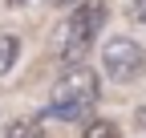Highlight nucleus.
I'll list each match as a JSON object with an SVG mask.
<instances>
[{
  "mask_svg": "<svg viewBox=\"0 0 146 138\" xmlns=\"http://www.w3.org/2000/svg\"><path fill=\"white\" fill-rule=\"evenodd\" d=\"M16 57H21V37L4 33V37H0V77H4V73H12Z\"/></svg>",
  "mask_w": 146,
  "mask_h": 138,
  "instance_id": "obj_4",
  "label": "nucleus"
},
{
  "mask_svg": "<svg viewBox=\"0 0 146 138\" xmlns=\"http://www.w3.org/2000/svg\"><path fill=\"white\" fill-rule=\"evenodd\" d=\"M102 73L118 85H130L146 73V49L130 37H110L102 45Z\"/></svg>",
  "mask_w": 146,
  "mask_h": 138,
  "instance_id": "obj_3",
  "label": "nucleus"
},
{
  "mask_svg": "<svg viewBox=\"0 0 146 138\" xmlns=\"http://www.w3.org/2000/svg\"><path fill=\"white\" fill-rule=\"evenodd\" d=\"M134 118H138V130H146V106H142V110H138Z\"/></svg>",
  "mask_w": 146,
  "mask_h": 138,
  "instance_id": "obj_8",
  "label": "nucleus"
},
{
  "mask_svg": "<svg viewBox=\"0 0 146 138\" xmlns=\"http://www.w3.org/2000/svg\"><path fill=\"white\" fill-rule=\"evenodd\" d=\"M4 138H45V134H41V126H36L33 118H25V122H12V130Z\"/></svg>",
  "mask_w": 146,
  "mask_h": 138,
  "instance_id": "obj_6",
  "label": "nucleus"
},
{
  "mask_svg": "<svg viewBox=\"0 0 146 138\" xmlns=\"http://www.w3.org/2000/svg\"><path fill=\"white\" fill-rule=\"evenodd\" d=\"M61 8H77V4H85V0H57Z\"/></svg>",
  "mask_w": 146,
  "mask_h": 138,
  "instance_id": "obj_9",
  "label": "nucleus"
},
{
  "mask_svg": "<svg viewBox=\"0 0 146 138\" xmlns=\"http://www.w3.org/2000/svg\"><path fill=\"white\" fill-rule=\"evenodd\" d=\"M106 25V4L102 0H85L77 4L57 29V61L65 65H81V57L89 53V45L98 41V33Z\"/></svg>",
  "mask_w": 146,
  "mask_h": 138,
  "instance_id": "obj_2",
  "label": "nucleus"
},
{
  "mask_svg": "<svg viewBox=\"0 0 146 138\" xmlns=\"http://www.w3.org/2000/svg\"><path fill=\"white\" fill-rule=\"evenodd\" d=\"M134 16H138L142 25H146V0H134Z\"/></svg>",
  "mask_w": 146,
  "mask_h": 138,
  "instance_id": "obj_7",
  "label": "nucleus"
},
{
  "mask_svg": "<svg viewBox=\"0 0 146 138\" xmlns=\"http://www.w3.org/2000/svg\"><path fill=\"white\" fill-rule=\"evenodd\" d=\"M4 4H8V8H21V4H25V0H4Z\"/></svg>",
  "mask_w": 146,
  "mask_h": 138,
  "instance_id": "obj_10",
  "label": "nucleus"
},
{
  "mask_svg": "<svg viewBox=\"0 0 146 138\" xmlns=\"http://www.w3.org/2000/svg\"><path fill=\"white\" fill-rule=\"evenodd\" d=\"M81 138H122V130H118L114 122H106V118H94V122L85 126Z\"/></svg>",
  "mask_w": 146,
  "mask_h": 138,
  "instance_id": "obj_5",
  "label": "nucleus"
},
{
  "mask_svg": "<svg viewBox=\"0 0 146 138\" xmlns=\"http://www.w3.org/2000/svg\"><path fill=\"white\" fill-rule=\"evenodd\" d=\"M98 98H102V77L89 65H69L57 77V85H53L49 106L41 110V118H49V122H77V118H85L98 106Z\"/></svg>",
  "mask_w": 146,
  "mask_h": 138,
  "instance_id": "obj_1",
  "label": "nucleus"
}]
</instances>
